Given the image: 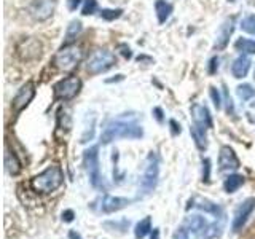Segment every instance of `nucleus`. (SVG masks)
I'll return each mask as SVG.
<instances>
[{"instance_id":"f257e3e1","label":"nucleus","mask_w":255,"mask_h":239,"mask_svg":"<svg viewBox=\"0 0 255 239\" xmlns=\"http://www.w3.org/2000/svg\"><path fill=\"white\" fill-rule=\"evenodd\" d=\"M142 127L134 121V120H125L117 118L115 121H112L101 135V142L104 145H107L115 139H139L142 137Z\"/></svg>"},{"instance_id":"f03ea898","label":"nucleus","mask_w":255,"mask_h":239,"mask_svg":"<svg viewBox=\"0 0 255 239\" xmlns=\"http://www.w3.org/2000/svg\"><path fill=\"white\" fill-rule=\"evenodd\" d=\"M62 180H64V174L61 171V167L54 164L46 167L42 174L35 175L32 179L30 185L35 191H40V193H51V191L62 185Z\"/></svg>"},{"instance_id":"7ed1b4c3","label":"nucleus","mask_w":255,"mask_h":239,"mask_svg":"<svg viewBox=\"0 0 255 239\" xmlns=\"http://www.w3.org/2000/svg\"><path fill=\"white\" fill-rule=\"evenodd\" d=\"M83 58V51L75 45H64L54 56V66L59 70H74Z\"/></svg>"},{"instance_id":"20e7f679","label":"nucleus","mask_w":255,"mask_h":239,"mask_svg":"<svg viewBox=\"0 0 255 239\" xmlns=\"http://www.w3.org/2000/svg\"><path fill=\"white\" fill-rule=\"evenodd\" d=\"M115 64H117V58L114 53L109 50H98L90 56V59H88L86 70L90 72V74L96 75V74H102V72L109 70L110 67H114Z\"/></svg>"},{"instance_id":"39448f33","label":"nucleus","mask_w":255,"mask_h":239,"mask_svg":"<svg viewBox=\"0 0 255 239\" xmlns=\"http://www.w3.org/2000/svg\"><path fill=\"white\" fill-rule=\"evenodd\" d=\"M158 177H159V159L156 153L151 151L147 158V167H145V172H143L142 183H140V188L143 193L148 195L150 191H153V188L158 183Z\"/></svg>"},{"instance_id":"423d86ee","label":"nucleus","mask_w":255,"mask_h":239,"mask_svg":"<svg viewBox=\"0 0 255 239\" xmlns=\"http://www.w3.org/2000/svg\"><path fill=\"white\" fill-rule=\"evenodd\" d=\"M54 98L61 101H70L82 90V80L78 77H67L54 85Z\"/></svg>"},{"instance_id":"0eeeda50","label":"nucleus","mask_w":255,"mask_h":239,"mask_svg":"<svg viewBox=\"0 0 255 239\" xmlns=\"http://www.w3.org/2000/svg\"><path fill=\"white\" fill-rule=\"evenodd\" d=\"M85 166L86 172L90 175V182L94 188H102V177H101V169H99V153L98 147H91L85 151Z\"/></svg>"},{"instance_id":"6e6552de","label":"nucleus","mask_w":255,"mask_h":239,"mask_svg":"<svg viewBox=\"0 0 255 239\" xmlns=\"http://www.w3.org/2000/svg\"><path fill=\"white\" fill-rule=\"evenodd\" d=\"M254 209H255V198H247L246 201L239 204V207L235 212L233 223H231V230H233L235 233H238L239 230H243V227L246 225V222Z\"/></svg>"},{"instance_id":"1a4fd4ad","label":"nucleus","mask_w":255,"mask_h":239,"mask_svg":"<svg viewBox=\"0 0 255 239\" xmlns=\"http://www.w3.org/2000/svg\"><path fill=\"white\" fill-rule=\"evenodd\" d=\"M56 5H58V0H32V16L38 21H45L54 13Z\"/></svg>"},{"instance_id":"9d476101","label":"nucleus","mask_w":255,"mask_h":239,"mask_svg":"<svg viewBox=\"0 0 255 239\" xmlns=\"http://www.w3.org/2000/svg\"><path fill=\"white\" fill-rule=\"evenodd\" d=\"M35 96V85L32 82H27L26 85L21 86V90L18 94L13 98V109L14 112H21L22 109H26L29 106V102L34 99Z\"/></svg>"},{"instance_id":"9b49d317","label":"nucleus","mask_w":255,"mask_h":239,"mask_svg":"<svg viewBox=\"0 0 255 239\" xmlns=\"http://www.w3.org/2000/svg\"><path fill=\"white\" fill-rule=\"evenodd\" d=\"M183 227H185L188 231H191V233L199 235V236L207 239V236H209V230L212 225L204 217H201V215H191V217L185 219Z\"/></svg>"},{"instance_id":"f8f14e48","label":"nucleus","mask_w":255,"mask_h":239,"mask_svg":"<svg viewBox=\"0 0 255 239\" xmlns=\"http://www.w3.org/2000/svg\"><path fill=\"white\" fill-rule=\"evenodd\" d=\"M190 207H198V209H201V211H204V212L212 214L214 217L223 219V209H222V207H220L219 204H215V203L209 201V199H206V198L195 196L193 199H190L188 209H190Z\"/></svg>"},{"instance_id":"ddd939ff","label":"nucleus","mask_w":255,"mask_h":239,"mask_svg":"<svg viewBox=\"0 0 255 239\" xmlns=\"http://www.w3.org/2000/svg\"><path fill=\"white\" fill-rule=\"evenodd\" d=\"M191 118H193L195 124L203 127V129H209V127H212V118H211L209 110H207L206 106L193 104V106H191Z\"/></svg>"},{"instance_id":"4468645a","label":"nucleus","mask_w":255,"mask_h":239,"mask_svg":"<svg viewBox=\"0 0 255 239\" xmlns=\"http://www.w3.org/2000/svg\"><path fill=\"white\" fill-rule=\"evenodd\" d=\"M219 166L220 171H236L239 167V159L236 158L233 148L222 147L219 155Z\"/></svg>"},{"instance_id":"2eb2a0df","label":"nucleus","mask_w":255,"mask_h":239,"mask_svg":"<svg viewBox=\"0 0 255 239\" xmlns=\"http://www.w3.org/2000/svg\"><path fill=\"white\" fill-rule=\"evenodd\" d=\"M129 199L126 198H118V196H106L102 199V204H101V211L110 214V212H117L123 207L129 206Z\"/></svg>"},{"instance_id":"dca6fc26","label":"nucleus","mask_w":255,"mask_h":239,"mask_svg":"<svg viewBox=\"0 0 255 239\" xmlns=\"http://www.w3.org/2000/svg\"><path fill=\"white\" fill-rule=\"evenodd\" d=\"M233 29H235V18L227 19L222 24L220 30H219V35H217V42H215V50H222V48L227 46L230 35L233 34Z\"/></svg>"},{"instance_id":"f3484780","label":"nucleus","mask_w":255,"mask_h":239,"mask_svg":"<svg viewBox=\"0 0 255 239\" xmlns=\"http://www.w3.org/2000/svg\"><path fill=\"white\" fill-rule=\"evenodd\" d=\"M251 59L247 56H239V58L233 62L231 66V72H233L235 78H244L247 75V72L251 69Z\"/></svg>"},{"instance_id":"a211bd4d","label":"nucleus","mask_w":255,"mask_h":239,"mask_svg":"<svg viewBox=\"0 0 255 239\" xmlns=\"http://www.w3.org/2000/svg\"><path fill=\"white\" fill-rule=\"evenodd\" d=\"M5 167H6V171L10 172L11 175H16L21 171V164H19L18 156H16L13 151L8 150V148L5 151Z\"/></svg>"},{"instance_id":"6ab92c4d","label":"nucleus","mask_w":255,"mask_h":239,"mask_svg":"<svg viewBox=\"0 0 255 239\" xmlns=\"http://www.w3.org/2000/svg\"><path fill=\"white\" fill-rule=\"evenodd\" d=\"M155 10H156V14H158V21L164 22L167 18H169V14L172 13V6H171V3H167L166 0H156Z\"/></svg>"},{"instance_id":"aec40b11","label":"nucleus","mask_w":255,"mask_h":239,"mask_svg":"<svg viewBox=\"0 0 255 239\" xmlns=\"http://www.w3.org/2000/svg\"><path fill=\"white\" fill-rule=\"evenodd\" d=\"M243 183H244V177H243V175L233 174V175H230V177L225 180V183H223V187H225V191H227V193H235V191L239 190V187H241Z\"/></svg>"},{"instance_id":"412c9836","label":"nucleus","mask_w":255,"mask_h":239,"mask_svg":"<svg viewBox=\"0 0 255 239\" xmlns=\"http://www.w3.org/2000/svg\"><path fill=\"white\" fill-rule=\"evenodd\" d=\"M190 132L191 135H193V139L196 142V145L198 148H201L204 150L207 147V139H206V129H203V127H199V126H191L190 127Z\"/></svg>"},{"instance_id":"4be33fe9","label":"nucleus","mask_w":255,"mask_h":239,"mask_svg":"<svg viewBox=\"0 0 255 239\" xmlns=\"http://www.w3.org/2000/svg\"><path fill=\"white\" fill-rule=\"evenodd\" d=\"M82 32V22L80 21H72L67 27L66 38H64V45H72V42L77 38V35Z\"/></svg>"},{"instance_id":"5701e85b","label":"nucleus","mask_w":255,"mask_h":239,"mask_svg":"<svg viewBox=\"0 0 255 239\" xmlns=\"http://www.w3.org/2000/svg\"><path fill=\"white\" fill-rule=\"evenodd\" d=\"M150 230H151V220H150V217H145L143 220H140L137 225H135L134 235L137 239H142V238H145L150 233Z\"/></svg>"},{"instance_id":"b1692460","label":"nucleus","mask_w":255,"mask_h":239,"mask_svg":"<svg viewBox=\"0 0 255 239\" xmlns=\"http://www.w3.org/2000/svg\"><path fill=\"white\" fill-rule=\"evenodd\" d=\"M236 50L246 54H255V40L239 38L236 42Z\"/></svg>"},{"instance_id":"393cba45","label":"nucleus","mask_w":255,"mask_h":239,"mask_svg":"<svg viewBox=\"0 0 255 239\" xmlns=\"http://www.w3.org/2000/svg\"><path fill=\"white\" fill-rule=\"evenodd\" d=\"M238 96L241 98L243 101H249L251 98H254L255 96V90L252 88V85H241V86H238V90H236Z\"/></svg>"},{"instance_id":"a878e982","label":"nucleus","mask_w":255,"mask_h":239,"mask_svg":"<svg viewBox=\"0 0 255 239\" xmlns=\"http://www.w3.org/2000/svg\"><path fill=\"white\" fill-rule=\"evenodd\" d=\"M241 29L247 34H252L255 35V16L251 14V16H246V18L241 21Z\"/></svg>"},{"instance_id":"bb28decb","label":"nucleus","mask_w":255,"mask_h":239,"mask_svg":"<svg viewBox=\"0 0 255 239\" xmlns=\"http://www.w3.org/2000/svg\"><path fill=\"white\" fill-rule=\"evenodd\" d=\"M122 10H102L101 11V18L102 19H107V21H114L117 18L122 16Z\"/></svg>"},{"instance_id":"cd10ccee","label":"nucleus","mask_w":255,"mask_h":239,"mask_svg":"<svg viewBox=\"0 0 255 239\" xmlns=\"http://www.w3.org/2000/svg\"><path fill=\"white\" fill-rule=\"evenodd\" d=\"M96 8H98V2H96V0H85L82 13H83L85 16H88V14H93V13L96 11Z\"/></svg>"},{"instance_id":"c85d7f7f","label":"nucleus","mask_w":255,"mask_h":239,"mask_svg":"<svg viewBox=\"0 0 255 239\" xmlns=\"http://www.w3.org/2000/svg\"><path fill=\"white\" fill-rule=\"evenodd\" d=\"M174 239H190L188 238V230L185 227L177 228V231L174 233Z\"/></svg>"},{"instance_id":"c756f323","label":"nucleus","mask_w":255,"mask_h":239,"mask_svg":"<svg viewBox=\"0 0 255 239\" xmlns=\"http://www.w3.org/2000/svg\"><path fill=\"white\" fill-rule=\"evenodd\" d=\"M211 161H209V159H204V161H203V180H209V171H211Z\"/></svg>"},{"instance_id":"7c9ffc66","label":"nucleus","mask_w":255,"mask_h":239,"mask_svg":"<svg viewBox=\"0 0 255 239\" xmlns=\"http://www.w3.org/2000/svg\"><path fill=\"white\" fill-rule=\"evenodd\" d=\"M223 94H225V102H227V110H228V114H231V115H233V114H235L233 101H231V98H230V94H228V91H227V90L223 91Z\"/></svg>"},{"instance_id":"2f4dec72","label":"nucleus","mask_w":255,"mask_h":239,"mask_svg":"<svg viewBox=\"0 0 255 239\" xmlns=\"http://www.w3.org/2000/svg\"><path fill=\"white\" fill-rule=\"evenodd\" d=\"M211 96H212V101H214V104H215V107L220 109V107H222V104H220V96H219V91L215 90L214 86L211 88Z\"/></svg>"},{"instance_id":"473e14b6","label":"nucleus","mask_w":255,"mask_h":239,"mask_svg":"<svg viewBox=\"0 0 255 239\" xmlns=\"http://www.w3.org/2000/svg\"><path fill=\"white\" fill-rule=\"evenodd\" d=\"M80 2H82V0H67V6H69V10H70V11L77 10V6L80 5Z\"/></svg>"},{"instance_id":"72a5a7b5","label":"nucleus","mask_w":255,"mask_h":239,"mask_svg":"<svg viewBox=\"0 0 255 239\" xmlns=\"http://www.w3.org/2000/svg\"><path fill=\"white\" fill-rule=\"evenodd\" d=\"M217 69H219V59L214 58L211 61V69H209V72H211V74H215V70H217Z\"/></svg>"},{"instance_id":"f704fd0d","label":"nucleus","mask_w":255,"mask_h":239,"mask_svg":"<svg viewBox=\"0 0 255 239\" xmlns=\"http://www.w3.org/2000/svg\"><path fill=\"white\" fill-rule=\"evenodd\" d=\"M62 219L66 220V222H72V220H74V212H72V211H66V212L62 214Z\"/></svg>"},{"instance_id":"c9c22d12","label":"nucleus","mask_w":255,"mask_h":239,"mask_svg":"<svg viewBox=\"0 0 255 239\" xmlns=\"http://www.w3.org/2000/svg\"><path fill=\"white\" fill-rule=\"evenodd\" d=\"M69 236H70V239H82V236H80V235H77L75 231H70V233H69Z\"/></svg>"},{"instance_id":"e433bc0d","label":"nucleus","mask_w":255,"mask_h":239,"mask_svg":"<svg viewBox=\"0 0 255 239\" xmlns=\"http://www.w3.org/2000/svg\"><path fill=\"white\" fill-rule=\"evenodd\" d=\"M151 239H159V233H158V230L153 231V236H151Z\"/></svg>"},{"instance_id":"4c0bfd02","label":"nucleus","mask_w":255,"mask_h":239,"mask_svg":"<svg viewBox=\"0 0 255 239\" xmlns=\"http://www.w3.org/2000/svg\"><path fill=\"white\" fill-rule=\"evenodd\" d=\"M254 78H255V70H254Z\"/></svg>"}]
</instances>
